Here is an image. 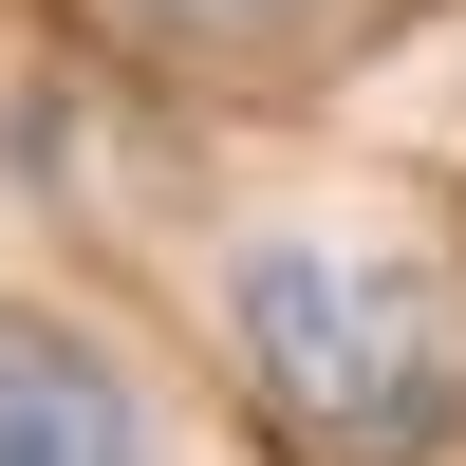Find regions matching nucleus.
I'll return each mask as SVG.
<instances>
[{
    "instance_id": "f03ea898",
    "label": "nucleus",
    "mask_w": 466,
    "mask_h": 466,
    "mask_svg": "<svg viewBox=\"0 0 466 466\" xmlns=\"http://www.w3.org/2000/svg\"><path fill=\"white\" fill-rule=\"evenodd\" d=\"M0 466H149V392L112 373V336L0 299Z\"/></svg>"
},
{
    "instance_id": "7ed1b4c3",
    "label": "nucleus",
    "mask_w": 466,
    "mask_h": 466,
    "mask_svg": "<svg viewBox=\"0 0 466 466\" xmlns=\"http://www.w3.org/2000/svg\"><path fill=\"white\" fill-rule=\"evenodd\" d=\"M149 19H299V0H149Z\"/></svg>"
},
{
    "instance_id": "f257e3e1",
    "label": "nucleus",
    "mask_w": 466,
    "mask_h": 466,
    "mask_svg": "<svg viewBox=\"0 0 466 466\" xmlns=\"http://www.w3.org/2000/svg\"><path fill=\"white\" fill-rule=\"evenodd\" d=\"M224 355L318 466H430L466 430V280L355 224H280L224 261Z\"/></svg>"
}]
</instances>
